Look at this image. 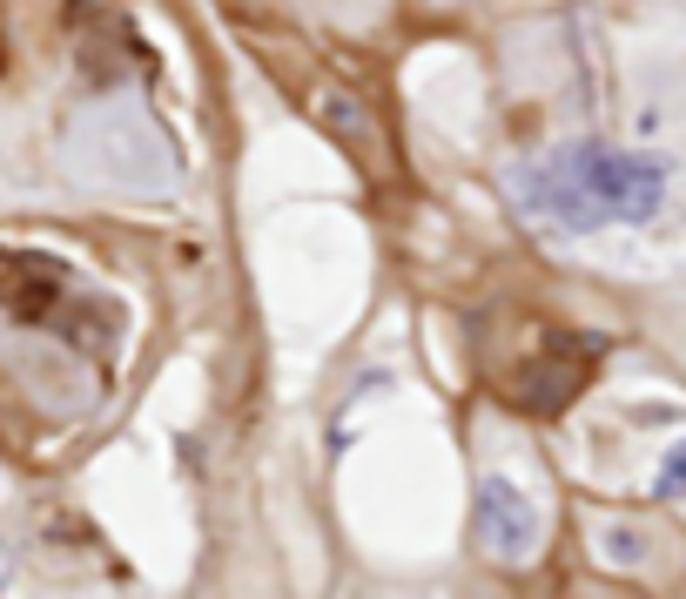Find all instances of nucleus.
<instances>
[{
	"label": "nucleus",
	"mask_w": 686,
	"mask_h": 599,
	"mask_svg": "<svg viewBox=\"0 0 686 599\" xmlns=\"http://www.w3.org/2000/svg\"><path fill=\"white\" fill-rule=\"evenodd\" d=\"M599 552L613 559V566H639V559H646V539H639V532H619V526H605V532H599Z\"/></svg>",
	"instance_id": "3"
},
{
	"label": "nucleus",
	"mask_w": 686,
	"mask_h": 599,
	"mask_svg": "<svg viewBox=\"0 0 686 599\" xmlns=\"http://www.w3.org/2000/svg\"><path fill=\"white\" fill-rule=\"evenodd\" d=\"M673 458H679V465H666V478H660V492H679V486H686V452H673Z\"/></svg>",
	"instance_id": "4"
},
{
	"label": "nucleus",
	"mask_w": 686,
	"mask_h": 599,
	"mask_svg": "<svg viewBox=\"0 0 686 599\" xmlns=\"http://www.w3.org/2000/svg\"><path fill=\"white\" fill-rule=\"evenodd\" d=\"M660 189H666V169L646 163V155H613V148H579L545 189V203L565 216V223H599V216H653L660 209Z\"/></svg>",
	"instance_id": "1"
},
{
	"label": "nucleus",
	"mask_w": 686,
	"mask_h": 599,
	"mask_svg": "<svg viewBox=\"0 0 686 599\" xmlns=\"http://www.w3.org/2000/svg\"><path fill=\"white\" fill-rule=\"evenodd\" d=\"M478 539L484 552L498 559H525L539 546V512L525 505L518 486H505V478H484V499H478Z\"/></svg>",
	"instance_id": "2"
}]
</instances>
